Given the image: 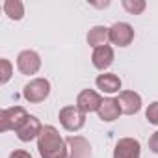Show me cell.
<instances>
[{"mask_svg": "<svg viewBox=\"0 0 158 158\" xmlns=\"http://www.w3.org/2000/svg\"><path fill=\"white\" fill-rule=\"evenodd\" d=\"M37 151L41 158H67V141L60 136L58 128L45 125L37 138Z\"/></svg>", "mask_w": 158, "mask_h": 158, "instance_id": "1", "label": "cell"}, {"mask_svg": "<svg viewBox=\"0 0 158 158\" xmlns=\"http://www.w3.org/2000/svg\"><path fill=\"white\" fill-rule=\"evenodd\" d=\"M30 117V114L23 106H11L4 108L0 112V132H10V130H19L24 121Z\"/></svg>", "mask_w": 158, "mask_h": 158, "instance_id": "2", "label": "cell"}, {"mask_svg": "<svg viewBox=\"0 0 158 158\" xmlns=\"http://www.w3.org/2000/svg\"><path fill=\"white\" fill-rule=\"evenodd\" d=\"M50 95V82L47 78H32V80L23 88V97L30 104H39L47 101Z\"/></svg>", "mask_w": 158, "mask_h": 158, "instance_id": "3", "label": "cell"}, {"mask_svg": "<svg viewBox=\"0 0 158 158\" xmlns=\"http://www.w3.org/2000/svg\"><path fill=\"white\" fill-rule=\"evenodd\" d=\"M58 119H60L61 127L69 132H78L86 125V114L76 104L74 106H63L58 114Z\"/></svg>", "mask_w": 158, "mask_h": 158, "instance_id": "4", "label": "cell"}, {"mask_svg": "<svg viewBox=\"0 0 158 158\" xmlns=\"http://www.w3.org/2000/svg\"><path fill=\"white\" fill-rule=\"evenodd\" d=\"M17 69L23 74H26V76L35 74L41 69V56L35 50H30V48L19 52V56H17Z\"/></svg>", "mask_w": 158, "mask_h": 158, "instance_id": "5", "label": "cell"}, {"mask_svg": "<svg viewBox=\"0 0 158 158\" xmlns=\"http://www.w3.org/2000/svg\"><path fill=\"white\" fill-rule=\"evenodd\" d=\"M134 41V28L128 23H115L110 26V43L115 47H128Z\"/></svg>", "mask_w": 158, "mask_h": 158, "instance_id": "6", "label": "cell"}, {"mask_svg": "<svg viewBox=\"0 0 158 158\" xmlns=\"http://www.w3.org/2000/svg\"><path fill=\"white\" fill-rule=\"evenodd\" d=\"M67 158H93L91 145L84 136H69L67 139Z\"/></svg>", "mask_w": 158, "mask_h": 158, "instance_id": "7", "label": "cell"}, {"mask_svg": "<svg viewBox=\"0 0 158 158\" xmlns=\"http://www.w3.org/2000/svg\"><path fill=\"white\" fill-rule=\"evenodd\" d=\"M102 97L95 91V89H82L76 97V106L80 108L84 114H91V112H99L101 104H102Z\"/></svg>", "mask_w": 158, "mask_h": 158, "instance_id": "8", "label": "cell"}, {"mask_svg": "<svg viewBox=\"0 0 158 158\" xmlns=\"http://www.w3.org/2000/svg\"><path fill=\"white\" fill-rule=\"evenodd\" d=\"M141 145L136 138H121L115 143L114 158H139Z\"/></svg>", "mask_w": 158, "mask_h": 158, "instance_id": "9", "label": "cell"}, {"mask_svg": "<svg viewBox=\"0 0 158 158\" xmlns=\"http://www.w3.org/2000/svg\"><path fill=\"white\" fill-rule=\"evenodd\" d=\"M117 102L125 115H136L141 110V97L136 91H121L117 97Z\"/></svg>", "mask_w": 158, "mask_h": 158, "instance_id": "10", "label": "cell"}, {"mask_svg": "<svg viewBox=\"0 0 158 158\" xmlns=\"http://www.w3.org/2000/svg\"><path fill=\"white\" fill-rule=\"evenodd\" d=\"M41 130H43L41 121H39L35 115H30V117L24 121V125L17 130V138H19L23 143H28V141H32V139H37L39 134H41Z\"/></svg>", "mask_w": 158, "mask_h": 158, "instance_id": "11", "label": "cell"}, {"mask_svg": "<svg viewBox=\"0 0 158 158\" xmlns=\"http://www.w3.org/2000/svg\"><path fill=\"white\" fill-rule=\"evenodd\" d=\"M97 88L102 91V93H108V95H114V93H121V78L114 73H104V74H99L97 76V80H95Z\"/></svg>", "mask_w": 158, "mask_h": 158, "instance_id": "12", "label": "cell"}, {"mask_svg": "<svg viewBox=\"0 0 158 158\" xmlns=\"http://www.w3.org/2000/svg\"><path fill=\"white\" fill-rule=\"evenodd\" d=\"M114 48L110 47V45H104V47H99V48H95L93 50V54H91V63H93V67L95 69H99V71H106L112 63H114Z\"/></svg>", "mask_w": 158, "mask_h": 158, "instance_id": "13", "label": "cell"}, {"mask_svg": "<svg viewBox=\"0 0 158 158\" xmlns=\"http://www.w3.org/2000/svg\"><path fill=\"white\" fill-rule=\"evenodd\" d=\"M121 114H123V112H121V108H119L117 99H112V97L104 99V101H102V104H101V108H99V112H97L99 119H101V121H104V123H112V121L119 119V115H121Z\"/></svg>", "mask_w": 158, "mask_h": 158, "instance_id": "14", "label": "cell"}, {"mask_svg": "<svg viewBox=\"0 0 158 158\" xmlns=\"http://www.w3.org/2000/svg\"><path fill=\"white\" fill-rule=\"evenodd\" d=\"M86 39H88V45L95 50V48H99V47H104L108 41H110V28H106V26H93L89 32H88V35H86Z\"/></svg>", "mask_w": 158, "mask_h": 158, "instance_id": "15", "label": "cell"}, {"mask_svg": "<svg viewBox=\"0 0 158 158\" xmlns=\"http://www.w3.org/2000/svg\"><path fill=\"white\" fill-rule=\"evenodd\" d=\"M4 13L11 21H21L24 17V4L21 0H6L4 2Z\"/></svg>", "mask_w": 158, "mask_h": 158, "instance_id": "16", "label": "cell"}, {"mask_svg": "<svg viewBox=\"0 0 158 158\" xmlns=\"http://www.w3.org/2000/svg\"><path fill=\"white\" fill-rule=\"evenodd\" d=\"M123 8L130 13V15H141L143 11H145V8H147V4H145V0H123Z\"/></svg>", "mask_w": 158, "mask_h": 158, "instance_id": "17", "label": "cell"}, {"mask_svg": "<svg viewBox=\"0 0 158 158\" xmlns=\"http://www.w3.org/2000/svg\"><path fill=\"white\" fill-rule=\"evenodd\" d=\"M0 67H2V78H0V84H8L10 82V78H11V74H13V65H11V61L8 60V58H2L0 60Z\"/></svg>", "mask_w": 158, "mask_h": 158, "instance_id": "18", "label": "cell"}, {"mask_svg": "<svg viewBox=\"0 0 158 158\" xmlns=\"http://www.w3.org/2000/svg\"><path fill=\"white\" fill-rule=\"evenodd\" d=\"M145 117H147V121H149L151 125L158 127V101H154V102H151V104L147 106Z\"/></svg>", "mask_w": 158, "mask_h": 158, "instance_id": "19", "label": "cell"}, {"mask_svg": "<svg viewBox=\"0 0 158 158\" xmlns=\"http://www.w3.org/2000/svg\"><path fill=\"white\" fill-rule=\"evenodd\" d=\"M149 149H151L154 154H158V130L149 138Z\"/></svg>", "mask_w": 158, "mask_h": 158, "instance_id": "20", "label": "cell"}, {"mask_svg": "<svg viewBox=\"0 0 158 158\" xmlns=\"http://www.w3.org/2000/svg\"><path fill=\"white\" fill-rule=\"evenodd\" d=\"M8 158H32V154L28 152V151H23V149H17V151H13Z\"/></svg>", "mask_w": 158, "mask_h": 158, "instance_id": "21", "label": "cell"}]
</instances>
